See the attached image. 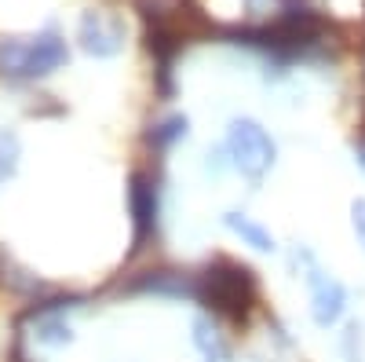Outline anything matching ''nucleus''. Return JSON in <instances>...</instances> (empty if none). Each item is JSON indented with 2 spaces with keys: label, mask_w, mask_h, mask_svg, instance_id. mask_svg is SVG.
Instances as JSON below:
<instances>
[{
  "label": "nucleus",
  "mask_w": 365,
  "mask_h": 362,
  "mask_svg": "<svg viewBox=\"0 0 365 362\" xmlns=\"http://www.w3.org/2000/svg\"><path fill=\"white\" fill-rule=\"evenodd\" d=\"M197 300L230 318V322H241L249 315V308L256 304V278L249 267H237V263H216L205 271V278L197 282Z\"/></svg>",
  "instance_id": "1"
},
{
  "label": "nucleus",
  "mask_w": 365,
  "mask_h": 362,
  "mask_svg": "<svg viewBox=\"0 0 365 362\" xmlns=\"http://www.w3.org/2000/svg\"><path fill=\"white\" fill-rule=\"evenodd\" d=\"M70 59L66 41L58 34H41L29 41H0V74L15 81L48 77Z\"/></svg>",
  "instance_id": "2"
},
{
  "label": "nucleus",
  "mask_w": 365,
  "mask_h": 362,
  "mask_svg": "<svg viewBox=\"0 0 365 362\" xmlns=\"http://www.w3.org/2000/svg\"><path fill=\"white\" fill-rule=\"evenodd\" d=\"M227 154H230V165L241 176L263 179L267 169L274 165V143L256 121H234L227 129Z\"/></svg>",
  "instance_id": "3"
},
{
  "label": "nucleus",
  "mask_w": 365,
  "mask_h": 362,
  "mask_svg": "<svg viewBox=\"0 0 365 362\" xmlns=\"http://www.w3.org/2000/svg\"><path fill=\"white\" fill-rule=\"evenodd\" d=\"M128 205H132V227H135V249H143L146 238L158 231V179L150 172H135L128 187Z\"/></svg>",
  "instance_id": "4"
},
{
  "label": "nucleus",
  "mask_w": 365,
  "mask_h": 362,
  "mask_svg": "<svg viewBox=\"0 0 365 362\" xmlns=\"http://www.w3.org/2000/svg\"><path fill=\"white\" fill-rule=\"evenodd\" d=\"M81 44L103 59L117 55L120 44H125V26H120V19H106L103 11H88L81 19Z\"/></svg>",
  "instance_id": "5"
},
{
  "label": "nucleus",
  "mask_w": 365,
  "mask_h": 362,
  "mask_svg": "<svg viewBox=\"0 0 365 362\" xmlns=\"http://www.w3.org/2000/svg\"><path fill=\"white\" fill-rule=\"evenodd\" d=\"M314 286V322L318 326H329V322H336L340 311H344V289L340 282H332V278H311Z\"/></svg>",
  "instance_id": "6"
},
{
  "label": "nucleus",
  "mask_w": 365,
  "mask_h": 362,
  "mask_svg": "<svg viewBox=\"0 0 365 362\" xmlns=\"http://www.w3.org/2000/svg\"><path fill=\"white\" fill-rule=\"evenodd\" d=\"M227 227H230L237 238H245L256 253H270V249H274V238H270V231H267V227H259V223H252L249 216H237V213H230V216H227Z\"/></svg>",
  "instance_id": "7"
},
{
  "label": "nucleus",
  "mask_w": 365,
  "mask_h": 362,
  "mask_svg": "<svg viewBox=\"0 0 365 362\" xmlns=\"http://www.w3.org/2000/svg\"><path fill=\"white\" fill-rule=\"evenodd\" d=\"M179 136H187V117H168L165 125H158L154 132H150V143H154V146H168Z\"/></svg>",
  "instance_id": "8"
},
{
  "label": "nucleus",
  "mask_w": 365,
  "mask_h": 362,
  "mask_svg": "<svg viewBox=\"0 0 365 362\" xmlns=\"http://www.w3.org/2000/svg\"><path fill=\"white\" fill-rule=\"evenodd\" d=\"M15 158H19V143H15V136H8V132H0V183L15 172Z\"/></svg>",
  "instance_id": "9"
},
{
  "label": "nucleus",
  "mask_w": 365,
  "mask_h": 362,
  "mask_svg": "<svg viewBox=\"0 0 365 362\" xmlns=\"http://www.w3.org/2000/svg\"><path fill=\"white\" fill-rule=\"evenodd\" d=\"M41 341H44V344H66V341H70V326L58 322V318H55V322L48 318V322L41 326Z\"/></svg>",
  "instance_id": "10"
},
{
  "label": "nucleus",
  "mask_w": 365,
  "mask_h": 362,
  "mask_svg": "<svg viewBox=\"0 0 365 362\" xmlns=\"http://www.w3.org/2000/svg\"><path fill=\"white\" fill-rule=\"evenodd\" d=\"M354 231H358L361 246H365V201H358V205H354Z\"/></svg>",
  "instance_id": "11"
},
{
  "label": "nucleus",
  "mask_w": 365,
  "mask_h": 362,
  "mask_svg": "<svg viewBox=\"0 0 365 362\" xmlns=\"http://www.w3.org/2000/svg\"><path fill=\"white\" fill-rule=\"evenodd\" d=\"M358 165L365 169V143H361V150H358Z\"/></svg>",
  "instance_id": "12"
}]
</instances>
